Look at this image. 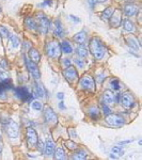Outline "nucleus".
<instances>
[{
  "instance_id": "nucleus-51",
  "label": "nucleus",
  "mask_w": 142,
  "mask_h": 160,
  "mask_svg": "<svg viewBox=\"0 0 142 160\" xmlns=\"http://www.w3.org/2000/svg\"><path fill=\"white\" fill-rule=\"evenodd\" d=\"M1 152H2V146L0 145V154H1Z\"/></svg>"
},
{
  "instance_id": "nucleus-10",
  "label": "nucleus",
  "mask_w": 142,
  "mask_h": 160,
  "mask_svg": "<svg viewBox=\"0 0 142 160\" xmlns=\"http://www.w3.org/2000/svg\"><path fill=\"white\" fill-rule=\"evenodd\" d=\"M119 102L123 106L124 108H131L135 104V99H134L133 95L130 93H122L120 94V98Z\"/></svg>"
},
{
  "instance_id": "nucleus-15",
  "label": "nucleus",
  "mask_w": 142,
  "mask_h": 160,
  "mask_svg": "<svg viewBox=\"0 0 142 160\" xmlns=\"http://www.w3.org/2000/svg\"><path fill=\"white\" fill-rule=\"evenodd\" d=\"M103 102L106 105H112L115 102V95L111 91H105L103 94Z\"/></svg>"
},
{
  "instance_id": "nucleus-17",
  "label": "nucleus",
  "mask_w": 142,
  "mask_h": 160,
  "mask_svg": "<svg viewBox=\"0 0 142 160\" xmlns=\"http://www.w3.org/2000/svg\"><path fill=\"white\" fill-rule=\"evenodd\" d=\"M53 34L57 38H62L64 35V29L62 27V24L60 19H57L55 22V31H53Z\"/></svg>"
},
{
  "instance_id": "nucleus-5",
  "label": "nucleus",
  "mask_w": 142,
  "mask_h": 160,
  "mask_svg": "<svg viewBox=\"0 0 142 160\" xmlns=\"http://www.w3.org/2000/svg\"><path fill=\"white\" fill-rule=\"evenodd\" d=\"M79 87L82 90H88V91H94L95 90V82L94 79L92 78L91 76H84L82 78L79 80Z\"/></svg>"
},
{
  "instance_id": "nucleus-43",
  "label": "nucleus",
  "mask_w": 142,
  "mask_h": 160,
  "mask_svg": "<svg viewBox=\"0 0 142 160\" xmlns=\"http://www.w3.org/2000/svg\"><path fill=\"white\" fill-rule=\"evenodd\" d=\"M75 63H76L77 65L81 68L84 66V60H81V59H75Z\"/></svg>"
},
{
  "instance_id": "nucleus-14",
  "label": "nucleus",
  "mask_w": 142,
  "mask_h": 160,
  "mask_svg": "<svg viewBox=\"0 0 142 160\" xmlns=\"http://www.w3.org/2000/svg\"><path fill=\"white\" fill-rule=\"evenodd\" d=\"M55 149H56V146H55V143L53 141L51 140L50 138H47L45 141V148H44V154L47 155V156H53V153H55Z\"/></svg>"
},
{
  "instance_id": "nucleus-36",
  "label": "nucleus",
  "mask_w": 142,
  "mask_h": 160,
  "mask_svg": "<svg viewBox=\"0 0 142 160\" xmlns=\"http://www.w3.org/2000/svg\"><path fill=\"white\" fill-rule=\"evenodd\" d=\"M65 145H66V148L72 149V151H73V149H77V144L73 141H65Z\"/></svg>"
},
{
  "instance_id": "nucleus-4",
  "label": "nucleus",
  "mask_w": 142,
  "mask_h": 160,
  "mask_svg": "<svg viewBox=\"0 0 142 160\" xmlns=\"http://www.w3.org/2000/svg\"><path fill=\"white\" fill-rule=\"evenodd\" d=\"M4 127H6L7 133L10 138L15 139L19 136V127L17 125V123L14 122V121L10 120L7 124H4Z\"/></svg>"
},
{
  "instance_id": "nucleus-30",
  "label": "nucleus",
  "mask_w": 142,
  "mask_h": 160,
  "mask_svg": "<svg viewBox=\"0 0 142 160\" xmlns=\"http://www.w3.org/2000/svg\"><path fill=\"white\" fill-rule=\"evenodd\" d=\"M10 42H11V45H12L14 48H17V47H18V46L20 45V41H19V38H17L15 34L10 35Z\"/></svg>"
},
{
  "instance_id": "nucleus-21",
  "label": "nucleus",
  "mask_w": 142,
  "mask_h": 160,
  "mask_svg": "<svg viewBox=\"0 0 142 160\" xmlns=\"http://www.w3.org/2000/svg\"><path fill=\"white\" fill-rule=\"evenodd\" d=\"M60 47H61V51H63L66 55H69V53H72V51H73V47H72V45L69 44L68 41H63V42L61 43Z\"/></svg>"
},
{
  "instance_id": "nucleus-46",
  "label": "nucleus",
  "mask_w": 142,
  "mask_h": 160,
  "mask_svg": "<svg viewBox=\"0 0 142 160\" xmlns=\"http://www.w3.org/2000/svg\"><path fill=\"white\" fill-rule=\"evenodd\" d=\"M69 18H71L75 22H80V19L77 18V16H74V15H69Z\"/></svg>"
},
{
  "instance_id": "nucleus-35",
  "label": "nucleus",
  "mask_w": 142,
  "mask_h": 160,
  "mask_svg": "<svg viewBox=\"0 0 142 160\" xmlns=\"http://www.w3.org/2000/svg\"><path fill=\"white\" fill-rule=\"evenodd\" d=\"M110 84H111V88L114 91H119V90L121 89V86H120V82H119V80L117 79H113L111 80V82H110Z\"/></svg>"
},
{
  "instance_id": "nucleus-13",
  "label": "nucleus",
  "mask_w": 142,
  "mask_h": 160,
  "mask_svg": "<svg viewBox=\"0 0 142 160\" xmlns=\"http://www.w3.org/2000/svg\"><path fill=\"white\" fill-rule=\"evenodd\" d=\"M121 22H122L121 11L117 10V11L113 12V14L111 15V17H110V25H111L113 28H118L119 26L121 25Z\"/></svg>"
},
{
  "instance_id": "nucleus-16",
  "label": "nucleus",
  "mask_w": 142,
  "mask_h": 160,
  "mask_svg": "<svg viewBox=\"0 0 142 160\" xmlns=\"http://www.w3.org/2000/svg\"><path fill=\"white\" fill-rule=\"evenodd\" d=\"M138 7L135 6V4L130 3V4H126L125 7L123 8V12L125 15H127V16H134V15L137 14V12H138Z\"/></svg>"
},
{
  "instance_id": "nucleus-49",
  "label": "nucleus",
  "mask_w": 142,
  "mask_h": 160,
  "mask_svg": "<svg viewBox=\"0 0 142 160\" xmlns=\"http://www.w3.org/2000/svg\"><path fill=\"white\" fill-rule=\"evenodd\" d=\"M131 140H126V141H122V142H120L119 144H127V143H130Z\"/></svg>"
},
{
  "instance_id": "nucleus-41",
  "label": "nucleus",
  "mask_w": 142,
  "mask_h": 160,
  "mask_svg": "<svg viewBox=\"0 0 142 160\" xmlns=\"http://www.w3.org/2000/svg\"><path fill=\"white\" fill-rule=\"evenodd\" d=\"M8 79H9V75L6 72H0V81H4Z\"/></svg>"
},
{
  "instance_id": "nucleus-48",
  "label": "nucleus",
  "mask_w": 142,
  "mask_h": 160,
  "mask_svg": "<svg viewBox=\"0 0 142 160\" xmlns=\"http://www.w3.org/2000/svg\"><path fill=\"white\" fill-rule=\"evenodd\" d=\"M59 107H60V109H65V106H64L63 102H59Z\"/></svg>"
},
{
  "instance_id": "nucleus-27",
  "label": "nucleus",
  "mask_w": 142,
  "mask_h": 160,
  "mask_svg": "<svg viewBox=\"0 0 142 160\" xmlns=\"http://www.w3.org/2000/svg\"><path fill=\"white\" fill-rule=\"evenodd\" d=\"M89 114H90V117H91L94 121L99 120V108H97V107H91V108H90V110H89Z\"/></svg>"
},
{
  "instance_id": "nucleus-9",
  "label": "nucleus",
  "mask_w": 142,
  "mask_h": 160,
  "mask_svg": "<svg viewBox=\"0 0 142 160\" xmlns=\"http://www.w3.org/2000/svg\"><path fill=\"white\" fill-rule=\"evenodd\" d=\"M25 62H26V66H27V68H28V71H29V73L31 74V76H32L34 79H37V80L40 79L41 73H40V71H38V68L37 63L32 62L30 59L26 58V57H25Z\"/></svg>"
},
{
  "instance_id": "nucleus-3",
  "label": "nucleus",
  "mask_w": 142,
  "mask_h": 160,
  "mask_svg": "<svg viewBox=\"0 0 142 160\" xmlns=\"http://www.w3.org/2000/svg\"><path fill=\"white\" fill-rule=\"evenodd\" d=\"M45 51H46V55L50 57V58H59L61 55L60 44L56 42V41H51V42L46 44Z\"/></svg>"
},
{
  "instance_id": "nucleus-38",
  "label": "nucleus",
  "mask_w": 142,
  "mask_h": 160,
  "mask_svg": "<svg viewBox=\"0 0 142 160\" xmlns=\"http://www.w3.org/2000/svg\"><path fill=\"white\" fill-rule=\"evenodd\" d=\"M106 1H107V0H88V2H89V4L91 7H94L96 3H104Z\"/></svg>"
},
{
  "instance_id": "nucleus-40",
  "label": "nucleus",
  "mask_w": 142,
  "mask_h": 160,
  "mask_svg": "<svg viewBox=\"0 0 142 160\" xmlns=\"http://www.w3.org/2000/svg\"><path fill=\"white\" fill-rule=\"evenodd\" d=\"M103 111H104V113L106 115L111 113V109H110V108L108 107V105H106V104H103Z\"/></svg>"
},
{
  "instance_id": "nucleus-31",
  "label": "nucleus",
  "mask_w": 142,
  "mask_h": 160,
  "mask_svg": "<svg viewBox=\"0 0 142 160\" xmlns=\"http://www.w3.org/2000/svg\"><path fill=\"white\" fill-rule=\"evenodd\" d=\"M0 37H1L2 38H10L9 30H8L4 26H1V25H0Z\"/></svg>"
},
{
  "instance_id": "nucleus-19",
  "label": "nucleus",
  "mask_w": 142,
  "mask_h": 160,
  "mask_svg": "<svg viewBox=\"0 0 142 160\" xmlns=\"http://www.w3.org/2000/svg\"><path fill=\"white\" fill-rule=\"evenodd\" d=\"M74 41L78 44H84L87 41V33L86 31H80L74 37Z\"/></svg>"
},
{
  "instance_id": "nucleus-32",
  "label": "nucleus",
  "mask_w": 142,
  "mask_h": 160,
  "mask_svg": "<svg viewBox=\"0 0 142 160\" xmlns=\"http://www.w3.org/2000/svg\"><path fill=\"white\" fill-rule=\"evenodd\" d=\"M9 86H11V82H10V80H4V81H1L0 82V94H2L3 91L8 88H10Z\"/></svg>"
},
{
  "instance_id": "nucleus-22",
  "label": "nucleus",
  "mask_w": 142,
  "mask_h": 160,
  "mask_svg": "<svg viewBox=\"0 0 142 160\" xmlns=\"http://www.w3.org/2000/svg\"><path fill=\"white\" fill-rule=\"evenodd\" d=\"M122 25H123V28L125 31H128V32H133V31H135V25H134L129 19L122 20Z\"/></svg>"
},
{
  "instance_id": "nucleus-8",
  "label": "nucleus",
  "mask_w": 142,
  "mask_h": 160,
  "mask_svg": "<svg viewBox=\"0 0 142 160\" xmlns=\"http://www.w3.org/2000/svg\"><path fill=\"white\" fill-rule=\"evenodd\" d=\"M15 94L23 102H31V99L33 98V95H31V93L28 91L27 88L25 87H18L15 89Z\"/></svg>"
},
{
  "instance_id": "nucleus-42",
  "label": "nucleus",
  "mask_w": 142,
  "mask_h": 160,
  "mask_svg": "<svg viewBox=\"0 0 142 160\" xmlns=\"http://www.w3.org/2000/svg\"><path fill=\"white\" fill-rule=\"evenodd\" d=\"M105 79H106V76L104 74H99V75H97V77H96V81L99 82V83H102Z\"/></svg>"
},
{
  "instance_id": "nucleus-50",
  "label": "nucleus",
  "mask_w": 142,
  "mask_h": 160,
  "mask_svg": "<svg viewBox=\"0 0 142 160\" xmlns=\"http://www.w3.org/2000/svg\"><path fill=\"white\" fill-rule=\"evenodd\" d=\"M110 157H111V158H113V159H118V156H115V155H113V154L110 155Z\"/></svg>"
},
{
  "instance_id": "nucleus-33",
  "label": "nucleus",
  "mask_w": 142,
  "mask_h": 160,
  "mask_svg": "<svg viewBox=\"0 0 142 160\" xmlns=\"http://www.w3.org/2000/svg\"><path fill=\"white\" fill-rule=\"evenodd\" d=\"M31 107H32V109H34L35 111H41L43 108V106H42V102H38V100H34V102H32V104H31Z\"/></svg>"
},
{
  "instance_id": "nucleus-26",
  "label": "nucleus",
  "mask_w": 142,
  "mask_h": 160,
  "mask_svg": "<svg viewBox=\"0 0 142 160\" xmlns=\"http://www.w3.org/2000/svg\"><path fill=\"white\" fill-rule=\"evenodd\" d=\"M113 12H114V9H113L112 7L107 8V9H105V11L102 13V18L104 20L110 19V17H111V15L113 14Z\"/></svg>"
},
{
  "instance_id": "nucleus-7",
  "label": "nucleus",
  "mask_w": 142,
  "mask_h": 160,
  "mask_svg": "<svg viewBox=\"0 0 142 160\" xmlns=\"http://www.w3.org/2000/svg\"><path fill=\"white\" fill-rule=\"evenodd\" d=\"M26 137H27V143L29 148H34L38 142V137L37 131L34 130V128L28 127L27 132H26Z\"/></svg>"
},
{
  "instance_id": "nucleus-2",
  "label": "nucleus",
  "mask_w": 142,
  "mask_h": 160,
  "mask_svg": "<svg viewBox=\"0 0 142 160\" xmlns=\"http://www.w3.org/2000/svg\"><path fill=\"white\" fill-rule=\"evenodd\" d=\"M37 25H38V30L43 34H46L49 30L50 27V20L48 19V17L46 15H44L43 13L37 15Z\"/></svg>"
},
{
  "instance_id": "nucleus-39",
  "label": "nucleus",
  "mask_w": 142,
  "mask_h": 160,
  "mask_svg": "<svg viewBox=\"0 0 142 160\" xmlns=\"http://www.w3.org/2000/svg\"><path fill=\"white\" fill-rule=\"evenodd\" d=\"M37 145H38V152H41V153H44V148H45V144H44L43 142L40 140V141L38 142Z\"/></svg>"
},
{
  "instance_id": "nucleus-20",
  "label": "nucleus",
  "mask_w": 142,
  "mask_h": 160,
  "mask_svg": "<svg viewBox=\"0 0 142 160\" xmlns=\"http://www.w3.org/2000/svg\"><path fill=\"white\" fill-rule=\"evenodd\" d=\"M25 25H26V27H27L29 30H32V31L38 30V25H37V22H35L34 18H31V17H28V18H26Z\"/></svg>"
},
{
  "instance_id": "nucleus-47",
  "label": "nucleus",
  "mask_w": 142,
  "mask_h": 160,
  "mask_svg": "<svg viewBox=\"0 0 142 160\" xmlns=\"http://www.w3.org/2000/svg\"><path fill=\"white\" fill-rule=\"evenodd\" d=\"M57 97H58L59 99H63V97H64V94L62 92L60 93H58V95H57Z\"/></svg>"
},
{
  "instance_id": "nucleus-23",
  "label": "nucleus",
  "mask_w": 142,
  "mask_h": 160,
  "mask_svg": "<svg viewBox=\"0 0 142 160\" xmlns=\"http://www.w3.org/2000/svg\"><path fill=\"white\" fill-rule=\"evenodd\" d=\"M33 94H34L35 97H40V98H42V97H44V94H45V92H44L43 88L41 87L40 84L35 83L34 89H33Z\"/></svg>"
},
{
  "instance_id": "nucleus-28",
  "label": "nucleus",
  "mask_w": 142,
  "mask_h": 160,
  "mask_svg": "<svg viewBox=\"0 0 142 160\" xmlns=\"http://www.w3.org/2000/svg\"><path fill=\"white\" fill-rule=\"evenodd\" d=\"M126 42H127L128 46H129L130 48H134L135 50H138L139 47H140V44H137L138 42H137L134 38H128L127 40H126Z\"/></svg>"
},
{
  "instance_id": "nucleus-44",
  "label": "nucleus",
  "mask_w": 142,
  "mask_h": 160,
  "mask_svg": "<svg viewBox=\"0 0 142 160\" xmlns=\"http://www.w3.org/2000/svg\"><path fill=\"white\" fill-rule=\"evenodd\" d=\"M68 133L71 137H74V138H77V132L75 131V129H73V128H69L68 129Z\"/></svg>"
},
{
  "instance_id": "nucleus-12",
  "label": "nucleus",
  "mask_w": 142,
  "mask_h": 160,
  "mask_svg": "<svg viewBox=\"0 0 142 160\" xmlns=\"http://www.w3.org/2000/svg\"><path fill=\"white\" fill-rule=\"evenodd\" d=\"M63 76L65 77V79L68 80V82H71V83H73V82H75L78 79V73H77V71L73 66H68V68H66L64 69Z\"/></svg>"
},
{
  "instance_id": "nucleus-29",
  "label": "nucleus",
  "mask_w": 142,
  "mask_h": 160,
  "mask_svg": "<svg viewBox=\"0 0 142 160\" xmlns=\"http://www.w3.org/2000/svg\"><path fill=\"white\" fill-rule=\"evenodd\" d=\"M73 159H76V160H82V159H86L87 158V153L84 151H82V149H80V151L76 152L73 157H72Z\"/></svg>"
},
{
  "instance_id": "nucleus-24",
  "label": "nucleus",
  "mask_w": 142,
  "mask_h": 160,
  "mask_svg": "<svg viewBox=\"0 0 142 160\" xmlns=\"http://www.w3.org/2000/svg\"><path fill=\"white\" fill-rule=\"evenodd\" d=\"M76 53H77V56H79L80 58H84V57L88 56V50H87V48L84 47V44H80V45L76 48Z\"/></svg>"
},
{
  "instance_id": "nucleus-11",
  "label": "nucleus",
  "mask_w": 142,
  "mask_h": 160,
  "mask_svg": "<svg viewBox=\"0 0 142 160\" xmlns=\"http://www.w3.org/2000/svg\"><path fill=\"white\" fill-rule=\"evenodd\" d=\"M44 118H45V121L48 124H56L57 121H58V117H57L56 112L48 106L44 108Z\"/></svg>"
},
{
  "instance_id": "nucleus-52",
  "label": "nucleus",
  "mask_w": 142,
  "mask_h": 160,
  "mask_svg": "<svg viewBox=\"0 0 142 160\" xmlns=\"http://www.w3.org/2000/svg\"><path fill=\"white\" fill-rule=\"evenodd\" d=\"M0 139H1V137H0Z\"/></svg>"
},
{
  "instance_id": "nucleus-6",
  "label": "nucleus",
  "mask_w": 142,
  "mask_h": 160,
  "mask_svg": "<svg viewBox=\"0 0 142 160\" xmlns=\"http://www.w3.org/2000/svg\"><path fill=\"white\" fill-rule=\"evenodd\" d=\"M106 123L110 126H113V127H121V126L124 125L125 121L124 118L119 114H108L106 117Z\"/></svg>"
},
{
  "instance_id": "nucleus-34",
  "label": "nucleus",
  "mask_w": 142,
  "mask_h": 160,
  "mask_svg": "<svg viewBox=\"0 0 142 160\" xmlns=\"http://www.w3.org/2000/svg\"><path fill=\"white\" fill-rule=\"evenodd\" d=\"M111 151H112V154H117L119 156L124 155V149L121 148V146H113Z\"/></svg>"
},
{
  "instance_id": "nucleus-37",
  "label": "nucleus",
  "mask_w": 142,
  "mask_h": 160,
  "mask_svg": "<svg viewBox=\"0 0 142 160\" xmlns=\"http://www.w3.org/2000/svg\"><path fill=\"white\" fill-rule=\"evenodd\" d=\"M61 64H62V68H68V66L72 65V61L69 60V59H62Z\"/></svg>"
},
{
  "instance_id": "nucleus-25",
  "label": "nucleus",
  "mask_w": 142,
  "mask_h": 160,
  "mask_svg": "<svg viewBox=\"0 0 142 160\" xmlns=\"http://www.w3.org/2000/svg\"><path fill=\"white\" fill-rule=\"evenodd\" d=\"M55 158L56 159H60V160H64V159H66L68 157H66V154H65V152H64V149L63 148H57L55 149Z\"/></svg>"
},
{
  "instance_id": "nucleus-45",
  "label": "nucleus",
  "mask_w": 142,
  "mask_h": 160,
  "mask_svg": "<svg viewBox=\"0 0 142 160\" xmlns=\"http://www.w3.org/2000/svg\"><path fill=\"white\" fill-rule=\"evenodd\" d=\"M51 3H53V1H51V0H45V1H44L43 3L41 4V6H42V7H45V6H51Z\"/></svg>"
},
{
  "instance_id": "nucleus-1",
  "label": "nucleus",
  "mask_w": 142,
  "mask_h": 160,
  "mask_svg": "<svg viewBox=\"0 0 142 160\" xmlns=\"http://www.w3.org/2000/svg\"><path fill=\"white\" fill-rule=\"evenodd\" d=\"M90 51L93 55L96 60H102L105 56L106 49L103 45L102 41L97 38H93L91 41H90Z\"/></svg>"
},
{
  "instance_id": "nucleus-18",
  "label": "nucleus",
  "mask_w": 142,
  "mask_h": 160,
  "mask_svg": "<svg viewBox=\"0 0 142 160\" xmlns=\"http://www.w3.org/2000/svg\"><path fill=\"white\" fill-rule=\"evenodd\" d=\"M29 57H30V60L32 61V62H34V63H38V61H40V59H41V55H40V52L37 50V49H34V48H30L29 50Z\"/></svg>"
}]
</instances>
